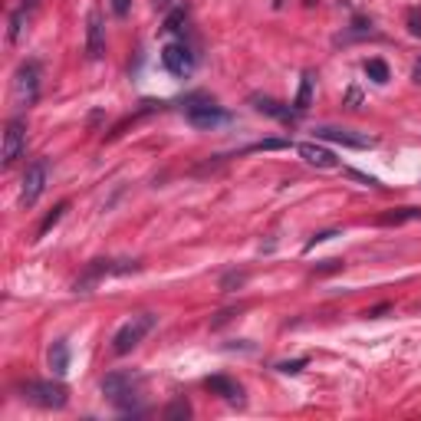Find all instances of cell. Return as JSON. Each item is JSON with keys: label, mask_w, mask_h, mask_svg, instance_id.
<instances>
[{"label": "cell", "mask_w": 421, "mask_h": 421, "mask_svg": "<svg viewBox=\"0 0 421 421\" xmlns=\"http://www.w3.org/2000/svg\"><path fill=\"white\" fill-rule=\"evenodd\" d=\"M158 319L152 316V313H138V316H132L129 323H122L119 329H115V336H112V353L115 355H129L132 349H135L142 339H145L152 329H155Z\"/></svg>", "instance_id": "cell-2"}, {"label": "cell", "mask_w": 421, "mask_h": 421, "mask_svg": "<svg viewBox=\"0 0 421 421\" xmlns=\"http://www.w3.org/2000/svg\"><path fill=\"white\" fill-rule=\"evenodd\" d=\"M36 95H40V66L24 63L14 76V99H17V105H33Z\"/></svg>", "instance_id": "cell-8"}, {"label": "cell", "mask_w": 421, "mask_h": 421, "mask_svg": "<svg viewBox=\"0 0 421 421\" xmlns=\"http://www.w3.org/2000/svg\"><path fill=\"white\" fill-rule=\"evenodd\" d=\"M319 138H326V142H339V145H349V148H372L375 142L365 135H355L349 129H336V125H319L316 129Z\"/></svg>", "instance_id": "cell-13"}, {"label": "cell", "mask_w": 421, "mask_h": 421, "mask_svg": "<svg viewBox=\"0 0 421 421\" xmlns=\"http://www.w3.org/2000/svg\"><path fill=\"white\" fill-rule=\"evenodd\" d=\"M138 392H142V375H135V372H109V375L103 378V395L125 415L142 412Z\"/></svg>", "instance_id": "cell-1"}, {"label": "cell", "mask_w": 421, "mask_h": 421, "mask_svg": "<svg viewBox=\"0 0 421 421\" xmlns=\"http://www.w3.org/2000/svg\"><path fill=\"white\" fill-rule=\"evenodd\" d=\"M24 7H26V10H33V7H36V0H24Z\"/></svg>", "instance_id": "cell-30"}, {"label": "cell", "mask_w": 421, "mask_h": 421, "mask_svg": "<svg viewBox=\"0 0 421 421\" xmlns=\"http://www.w3.org/2000/svg\"><path fill=\"white\" fill-rule=\"evenodd\" d=\"M296 152H300L303 162L313 165V168H326V172L339 168V158H336L326 145H316V142H300V145H296Z\"/></svg>", "instance_id": "cell-11"}, {"label": "cell", "mask_w": 421, "mask_h": 421, "mask_svg": "<svg viewBox=\"0 0 421 421\" xmlns=\"http://www.w3.org/2000/svg\"><path fill=\"white\" fill-rule=\"evenodd\" d=\"M313 103V73H303L300 79V93H296V103H293V109L296 112H306Z\"/></svg>", "instance_id": "cell-16"}, {"label": "cell", "mask_w": 421, "mask_h": 421, "mask_svg": "<svg viewBox=\"0 0 421 421\" xmlns=\"http://www.w3.org/2000/svg\"><path fill=\"white\" fill-rule=\"evenodd\" d=\"M184 24H188V7H175L168 17H165V33H184Z\"/></svg>", "instance_id": "cell-17"}, {"label": "cell", "mask_w": 421, "mask_h": 421, "mask_svg": "<svg viewBox=\"0 0 421 421\" xmlns=\"http://www.w3.org/2000/svg\"><path fill=\"white\" fill-rule=\"evenodd\" d=\"M365 76H369L372 83H378V86H385L388 83V66L382 60H365Z\"/></svg>", "instance_id": "cell-18"}, {"label": "cell", "mask_w": 421, "mask_h": 421, "mask_svg": "<svg viewBox=\"0 0 421 421\" xmlns=\"http://www.w3.org/2000/svg\"><path fill=\"white\" fill-rule=\"evenodd\" d=\"M421 211L418 207H402V211H392V214H382V224H398V221H418Z\"/></svg>", "instance_id": "cell-20"}, {"label": "cell", "mask_w": 421, "mask_h": 421, "mask_svg": "<svg viewBox=\"0 0 421 421\" xmlns=\"http://www.w3.org/2000/svg\"><path fill=\"white\" fill-rule=\"evenodd\" d=\"M303 365H306V359H293V362H280L276 369H280V372H286V375H293V372H300Z\"/></svg>", "instance_id": "cell-25"}, {"label": "cell", "mask_w": 421, "mask_h": 421, "mask_svg": "<svg viewBox=\"0 0 421 421\" xmlns=\"http://www.w3.org/2000/svg\"><path fill=\"white\" fill-rule=\"evenodd\" d=\"M345 105H349V109H359V105H362V93H359V89H349V95H345Z\"/></svg>", "instance_id": "cell-29"}, {"label": "cell", "mask_w": 421, "mask_h": 421, "mask_svg": "<svg viewBox=\"0 0 421 421\" xmlns=\"http://www.w3.org/2000/svg\"><path fill=\"white\" fill-rule=\"evenodd\" d=\"M184 119L194 125V129H217V125H224V122L231 119L227 112L221 109L217 103H211V99H194V103H188V109H184Z\"/></svg>", "instance_id": "cell-6"}, {"label": "cell", "mask_w": 421, "mask_h": 421, "mask_svg": "<svg viewBox=\"0 0 421 421\" xmlns=\"http://www.w3.org/2000/svg\"><path fill=\"white\" fill-rule=\"evenodd\" d=\"M50 369H53V375H66L69 372V343L66 339H56V343L50 345Z\"/></svg>", "instance_id": "cell-15"}, {"label": "cell", "mask_w": 421, "mask_h": 421, "mask_svg": "<svg viewBox=\"0 0 421 421\" xmlns=\"http://www.w3.org/2000/svg\"><path fill=\"white\" fill-rule=\"evenodd\" d=\"M408 33L412 36H421V10H408Z\"/></svg>", "instance_id": "cell-24"}, {"label": "cell", "mask_w": 421, "mask_h": 421, "mask_svg": "<svg viewBox=\"0 0 421 421\" xmlns=\"http://www.w3.org/2000/svg\"><path fill=\"white\" fill-rule=\"evenodd\" d=\"M66 201H63V204H56V207H53V214H46L43 217V224H40V227H36V241H40V237H46V234H50V227H53V224H56V221H60V217H63V211H66Z\"/></svg>", "instance_id": "cell-19"}, {"label": "cell", "mask_w": 421, "mask_h": 421, "mask_svg": "<svg viewBox=\"0 0 421 421\" xmlns=\"http://www.w3.org/2000/svg\"><path fill=\"white\" fill-rule=\"evenodd\" d=\"M132 270H138L135 260H132V264H129V260H119V264H115V260H93V264L86 266V274L76 280V293H89L95 284H103L105 276L132 274Z\"/></svg>", "instance_id": "cell-4"}, {"label": "cell", "mask_w": 421, "mask_h": 421, "mask_svg": "<svg viewBox=\"0 0 421 421\" xmlns=\"http://www.w3.org/2000/svg\"><path fill=\"white\" fill-rule=\"evenodd\" d=\"M26 402L40 405V408H66L69 402V392L63 382H53V378H30L20 385Z\"/></svg>", "instance_id": "cell-3"}, {"label": "cell", "mask_w": 421, "mask_h": 421, "mask_svg": "<svg viewBox=\"0 0 421 421\" xmlns=\"http://www.w3.org/2000/svg\"><path fill=\"white\" fill-rule=\"evenodd\" d=\"M250 103H254V109H257V112L270 115V119H280V122H293V119H296V109H290V105H284V103H276V99H270V95L254 93V95H250Z\"/></svg>", "instance_id": "cell-14"}, {"label": "cell", "mask_w": 421, "mask_h": 421, "mask_svg": "<svg viewBox=\"0 0 421 421\" xmlns=\"http://www.w3.org/2000/svg\"><path fill=\"white\" fill-rule=\"evenodd\" d=\"M24 145H26V122L17 115V119L7 122V132H4V165H7V168L20 158Z\"/></svg>", "instance_id": "cell-9"}, {"label": "cell", "mask_w": 421, "mask_h": 421, "mask_svg": "<svg viewBox=\"0 0 421 421\" xmlns=\"http://www.w3.org/2000/svg\"><path fill=\"white\" fill-rule=\"evenodd\" d=\"M254 148H260V152H276V148H290V138H264L260 145H254Z\"/></svg>", "instance_id": "cell-23"}, {"label": "cell", "mask_w": 421, "mask_h": 421, "mask_svg": "<svg viewBox=\"0 0 421 421\" xmlns=\"http://www.w3.org/2000/svg\"><path fill=\"white\" fill-rule=\"evenodd\" d=\"M244 280H247V274H227L221 280V286H224V290H231V286H241Z\"/></svg>", "instance_id": "cell-26"}, {"label": "cell", "mask_w": 421, "mask_h": 421, "mask_svg": "<svg viewBox=\"0 0 421 421\" xmlns=\"http://www.w3.org/2000/svg\"><path fill=\"white\" fill-rule=\"evenodd\" d=\"M168 4H172V0H155V7H168Z\"/></svg>", "instance_id": "cell-32"}, {"label": "cell", "mask_w": 421, "mask_h": 421, "mask_svg": "<svg viewBox=\"0 0 421 421\" xmlns=\"http://www.w3.org/2000/svg\"><path fill=\"white\" fill-rule=\"evenodd\" d=\"M86 56L89 60H103L105 56V24L99 10H89L86 20Z\"/></svg>", "instance_id": "cell-10"}, {"label": "cell", "mask_w": 421, "mask_h": 421, "mask_svg": "<svg viewBox=\"0 0 421 421\" xmlns=\"http://www.w3.org/2000/svg\"><path fill=\"white\" fill-rule=\"evenodd\" d=\"M415 79L421 83V60H418V66H415Z\"/></svg>", "instance_id": "cell-31"}, {"label": "cell", "mask_w": 421, "mask_h": 421, "mask_svg": "<svg viewBox=\"0 0 421 421\" xmlns=\"http://www.w3.org/2000/svg\"><path fill=\"white\" fill-rule=\"evenodd\" d=\"M165 418H191V405L184 402V398H178V402H172L168 408H165Z\"/></svg>", "instance_id": "cell-22"}, {"label": "cell", "mask_w": 421, "mask_h": 421, "mask_svg": "<svg viewBox=\"0 0 421 421\" xmlns=\"http://www.w3.org/2000/svg\"><path fill=\"white\" fill-rule=\"evenodd\" d=\"M204 388L211 395H221L224 402H244V385L237 378H227V375H211L204 378Z\"/></svg>", "instance_id": "cell-12"}, {"label": "cell", "mask_w": 421, "mask_h": 421, "mask_svg": "<svg viewBox=\"0 0 421 421\" xmlns=\"http://www.w3.org/2000/svg\"><path fill=\"white\" fill-rule=\"evenodd\" d=\"M26 14H30V10H26V7H20L17 14H14V17H10V43H17V40H20V33H24Z\"/></svg>", "instance_id": "cell-21"}, {"label": "cell", "mask_w": 421, "mask_h": 421, "mask_svg": "<svg viewBox=\"0 0 421 421\" xmlns=\"http://www.w3.org/2000/svg\"><path fill=\"white\" fill-rule=\"evenodd\" d=\"M329 237H336V231H319V234H313V241L306 244V250H313V247H316V244L329 241Z\"/></svg>", "instance_id": "cell-28"}, {"label": "cell", "mask_w": 421, "mask_h": 421, "mask_svg": "<svg viewBox=\"0 0 421 421\" xmlns=\"http://www.w3.org/2000/svg\"><path fill=\"white\" fill-rule=\"evenodd\" d=\"M46 175H50V165L46 158H36V162L26 165V175H24V188H20V204L24 207H33L40 201L46 188Z\"/></svg>", "instance_id": "cell-7"}, {"label": "cell", "mask_w": 421, "mask_h": 421, "mask_svg": "<svg viewBox=\"0 0 421 421\" xmlns=\"http://www.w3.org/2000/svg\"><path fill=\"white\" fill-rule=\"evenodd\" d=\"M162 63H165V69H168L175 79H188L191 73H194V66H198L194 53H191V46L184 43V40H172V43H165L162 46Z\"/></svg>", "instance_id": "cell-5"}, {"label": "cell", "mask_w": 421, "mask_h": 421, "mask_svg": "<svg viewBox=\"0 0 421 421\" xmlns=\"http://www.w3.org/2000/svg\"><path fill=\"white\" fill-rule=\"evenodd\" d=\"M129 7H132V0H112V14H115V17H125Z\"/></svg>", "instance_id": "cell-27"}]
</instances>
